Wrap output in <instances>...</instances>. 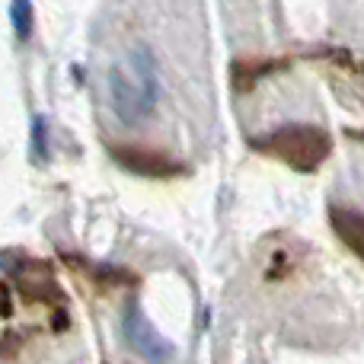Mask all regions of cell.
Instances as JSON below:
<instances>
[{"label":"cell","mask_w":364,"mask_h":364,"mask_svg":"<svg viewBox=\"0 0 364 364\" xmlns=\"http://www.w3.org/2000/svg\"><path fill=\"white\" fill-rule=\"evenodd\" d=\"M122 336L144 361L166 364L173 358V342L157 333V326L144 316V310H141V304L134 297L125 304V314H122Z\"/></svg>","instance_id":"3957f363"},{"label":"cell","mask_w":364,"mask_h":364,"mask_svg":"<svg viewBox=\"0 0 364 364\" xmlns=\"http://www.w3.org/2000/svg\"><path fill=\"white\" fill-rule=\"evenodd\" d=\"M109 100L112 109L125 125H141L151 119L154 106L160 100V70L157 58L147 45H134L128 55V77L122 68H112L109 74Z\"/></svg>","instance_id":"6da1fadb"},{"label":"cell","mask_w":364,"mask_h":364,"mask_svg":"<svg viewBox=\"0 0 364 364\" xmlns=\"http://www.w3.org/2000/svg\"><path fill=\"white\" fill-rule=\"evenodd\" d=\"M19 269H23V265H19ZM10 278H16V275H10ZM16 284L23 294L36 297V301H42V304H61L64 301L61 288L55 284L51 272L45 269L42 262H32V269H23V275L16 278Z\"/></svg>","instance_id":"8992f818"},{"label":"cell","mask_w":364,"mask_h":364,"mask_svg":"<svg viewBox=\"0 0 364 364\" xmlns=\"http://www.w3.org/2000/svg\"><path fill=\"white\" fill-rule=\"evenodd\" d=\"M326 214H329V224H333L336 237L346 243V250L355 252L364 262V214L355 211V208H342V205H329Z\"/></svg>","instance_id":"5b68a950"},{"label":"cell","mask_w":364,"mask_h":364,"mask_svg":"<svg viewBox=\"0 0 364 364\" xmlns=\"http://www.w3.org/2000/svg\"><path fill=\"white\" fill-rule=\"evenodd\" d=\"M278 68H284V61H237L233 64V87H237L240 93H246V90L256 87L265 74H272V70H278Z\"/></svg>","instance_id":"52a82bcc"},{"label":"cell","mask_w":364,"mask_h":364,"mask_svg":"<svg viewBox=\"0 0 364 364\" xmlns=\"http://www.w3.org/2000/svg\"><path fill=\"white\" fill-rule=\"evenodd\" d=\"M32 154H36L38 160H45L48 157V147H45V122L38 119H32Z\"/></svg>","instance_id":"9c48e42d"},{"label":"cell","mask_w":364,"mask_h":364,"mask_svg":"<svg viewBox=\"0 0 364 364\" xmlns=\"http://www.w3.org/2000/svg\"><path fill=\"white\" fill-rule=\"evenodd\" d=\"M348 138H355V141H364V128H358V132H355V128H348Z\"/></svg>","instance_id":"30bf717a"},{"label":"cell","mask_w":364,"mask_h":364,"mask_svg":"<svg viewBox=\"0 0 364 364\" xmlns=\"http://www.w3.org/2000/svg\"><path fill=\"white\" fill-rule=\"evenodd\" d=\"M250 147L265 154V157L282 160L284 166H291L297 173H314V170H320L323 160L333 151V138L320 125L288 122V125H278L272 132L250 138Z\"/></svg>","instance_id":"7a4b0ae2"},{"label":"cell","mask_w":364,"mask_h":364,"mask_svg":"<svg viewBox=\"0 0 364 364\" xmlns=\"http://www.w3.org/2000/svg\"><path fill=\"white\" fill-rule=\"evenodd\" d=\"M10 19H13V29H16V38L26 42L32 36V23H36L32 0H10Z\"/></svg>","instance_id":"ba28073f"},{"label":"cell","mask_w":364,"mask_h":364,"mask_svg":"<svg viewBox=\"0 0 364 364\" xmlns=\"http://www.w3.org/2000/svg\"><path fill=\"white\" fill-rule=\"evenodd\" d=\"M112 160L128 173H138V176H154V179H170L182 173V164L173 157H166L164 151H151V147L141 144H109Z\"/></svg>","instance_id":"277c9868"}]
</instances>
